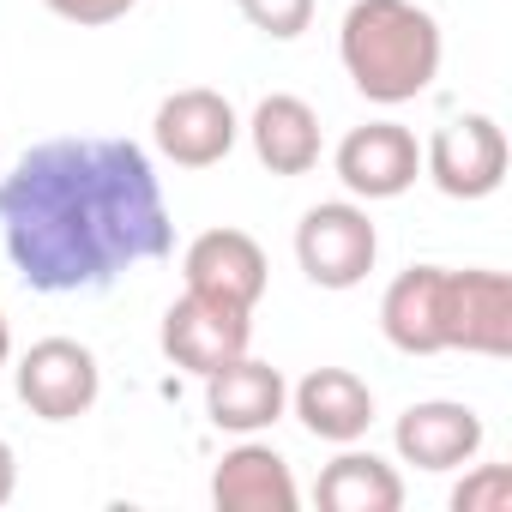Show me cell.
<instances>
[{
    "label": "cell",
    "mask_w": 512,
    "mask_h": 512,
    "mask_svg": "<svg viewBox=\"0 0 512 512\" xmlns=\"http://www.w3.org/2000/svg\"><path fill=\"white\" fill-rule=\"evenodd\" d=\"M0 241L43 296L115 284L175 247L163 181L133 139H43L0 175Z\"/></svg>",
    "instance_id": "cell-1"
},
{
    "label": "cell",
    "mask_w": 512,
    "mask_h": 512,
    "mask_svg": "<svg viewBox=\"0 0 512 512\" xmlns=\"http://www.w3.org/2000/svg\"><path fill=\"white\" fill-rule=\"evenodd\" d=\"M440 25L416 0H356L338 25V61L368 103H416L440 79Z\"/></svg>",
    "instance_id": "cell-2"
},
{
    "label": "cell",
    "mask_w": 512,
    "mask_h": 512,
    "mask_svg": "<svg viewBox=\"0 0 512 512\" xmlns=\"http://www.w3.org/2000/svg\"><path fill=\"white\" fill-rule=\"evenodd\" d=\"M380 260L374 217L356 199H326L296 223V266L314 290H356Z\"/></svg>",
    "instance_id": "cell-3"
},
{
    "label": "cell",
    "mask_w": 512,
    "mask_h": 512,
    "mask_svg": "<svg viewBox=\"0 0 512 512\" xmlns=\"http://www.w3.org/2000/svg\"><path fill=\"white\" fill-rule=\"evenodd\" d=\"M422 175L446 199H488L506 181V133L494 115H458L422 145Z\"/></svg>",
    "instance_id": "cell-4"
},
{
    "label": "cell",
    "mask_w": 512,
    "mask_h": 512,
    "mask_svg": "<svg viewBox=\"0 0 512 512\" xmlns=\"http://www.w3.org/2000/svg\"><path fill=\"white\" fill-rule=\"evenodd\" d=\"M151 139L157 151L175 163V169H211L235 151L241 139V121L229 109L223 91L211 85H187V91H169L157 103V121H151Z\"/></svg>",
    "instance_id": "cell-5"
},
{
    "label": "cell",
    "mask_w": 512,
    "mask_h": 512,
    "mask_svg": "<svg viewBox=\"0 0 512 512\" xmlns=\"http://www.w3.org/2000/svg\"><path fill=\"white\" fill-rule=\"evenodd\" d=\"M181 278H187L193 296H211L223 308L253 314V308H260V296H266L272 266H266V247L253 241L247 229H205L181 253Z\"/></svg>",
    "instance_id": "cell-6"
},
{
    "label": "cell",
    "mask_w": 512,
    "mask_h": 512,
    "mask_svg": "<svg viewBox=\"0 0 512 512\" xmlns=\"http://www.w3.org/2000/svg\"><path fill=\"white\" fill-rule=\"evenodd\" d=\"M103 368L79 338H43L19 356V398L43 422H73L97 404Z\"/></svg>",
    "instance_id": "cell-7"
},
{
    "label": "cell",
    "mask_w": 512,
    "mask_h": 512,
    "mask_svg": "<svg viewBox=\"0 0 512 512\" xmlns=\"http://www.w3.org/2000/svg\"><path fill=\"white\" fill-rule=\"evenodd\" d=\"M157 344H163V356H169L175 368H187V374H199V380H205L211 368H223V362L247 356V344H253V314H241V308H223V302H211V296L181 290V302H169V314H163Z\"/></svg>",
    "instance_id": "cell-8"
},
{
    "label": "cell",
    "mask_w": 512,
    "mask_h": 512,
    "mask_svg": "<svg viewBox=\"0 0 512 512\" xmlns=\"http://www.w3.org/2000/svg\"><path fill=\"white\" fill-rule=\"evenodd\" d=\"M446 350L464 356H512V278L494 266L446 272Z\"/></svg>",
    "instance_id": "cell-9"
},
{
    "label": "cell",
    "mask_w": 512,
    "mask_h": 512,
    "mask_svg": "<svg viewBox=\"0 0 512 512\" xmlns=\"http://www.w3.org/2000/svg\"><path fill=\"white\" fill-rule=\"evenodd\" d=\"M332 163H338V181L356 199H398L422 175V145L398 121H368V127H350L344 133V145H338Z\"/></svg>",
    "instance_id": "cell-10"
},
{
    "label": "cell",
    "mask_w": 512,
    "mask_h": 512,
    "mask_svg": "<svg viewBox=\"0 0 512 512\" xmlns=\"http://www.w3.org/2000/svg\"><path fill=\"white\" fill-rule=\"evenodd\" d=\"M482 440H488L482 416H476L470 404H458V398L410 404V410L398 416V428H392L398 458L416 464V470H464V464L482 452Z\"/></svg>",
    "instance_id": "cell-11"
},
{
    "label": "cell",
    "mask_w": 512,
    "mask_h": 512,
    "mask_svg": "<svg viewBox=\"0 0 512 512\" xmlns=\"http://www.w3.org/2000/svg\"><path fill=\"white\" fill-rule=\"evenodd\" d=\"M284 404H290V380L260 356H235L205 374V410L223 434H260L284 416Z\"/></svg>",
    "instance_id": "cell-12"
},
{
    "label": "cell",
    "mask_w": 512,
    "mask_h": 512,
    "mask_svg": "<svg viewBox=\"0 0 512 512\" xmlns=\"http://www.w3.org/2000/svg\"><path fill=\"white\" fill-rule=\"evenodd\" d=\"M211 500L217 512H296L302 506V488L284 464L278 446H260V440H241L217 458L211 470Z\"/></svg>",
    "instance_id": "cell-13"
},
{
    "label": "cell",
    "mask_w": 512,
    "mask_h": 512,
    "mask_svg": "<svg viewBox=\"0 0 512 512\" xmlns=\"http://www.w3.org/2000/svg\"><path fill=\"white\" fill-rule=\"evenodd\" d=\"M380 332L404 356L446 350V266H410L380 296Z\"/></svg>",
    "instance_id": "cell-14"
},
{
    "label": "cell",
    "mask_w": 512,
    "mask_h": 512,
    "mask_svg": "<svg viewBox=\"0 0 512 512\" xmlns=\"http://www.w3.org/2000/svg\"><path fill=\"white\" fill-rule=\"evenodd\" d=\"M290 404H296L302 428L314 440H332V446H356L368 434V422H374V392L350 368H314V374H302L296 392H290Z\"/></svg>",
    "instance_id": "cell-15"
},
{
    "label": "cell",
    "mask_w": 512,
    "mask_h": 512,
    "mask_svg": "<svg viewBox=\"0 0 512 512\" xmlns=\"http://www.w3.org/2000/svg\"><path fill=\"white\" fill-rule=\"evenodd\" d=\"M247 133H253V157H260L272 175H308V169L320 163V115H314V103L296 97V91L260 97Z\"/></svg>",
    "instance_id": "cell-16"
},
{
    "label": "cell",
    "mask_w": 512,
    "mask_h": 512,
    "mask_svg": "<svg viewBox=\"0 0 512 512\" xmlns=\"http://www.w3.org/2000/svg\"><path fill=\"white\" fill-rule=\"evenodd\" d=\"M314 500H320L326 512H398V506H404V476H398L380 452L344 446V452L320 470Z\"/></svg>",
    "instance_id": "cell-17"
},
{
    "label": "cell",
    "mask_w": 512,
    "mask_h": 512,
    "mask_svg": "<svg viewBox=\"0 0 512 512\" xmlns=\"http://www.w3.org/2000/svg\"><path fill=\"white\" fill-rule=\"evenodd\" d=\"M235 7H241V19L253 31H266L272 43H290V37H302L314 25V0H235Z\"/></svg>",
    "instance_id": "cell-18"
},
{
    "label": "cell",
    "mask_w": 512,
    "mask_h": 512,
    "mask_svg": "<svg viewBox=\"0 0 512 512\" xmlns=\"http://www.w3.org/2000/svg\"><path fill=\"white\" fill-rule=\"evenodd\" d=\"M452 512H512V470L506 464H476L452 488Z\"/></svg>",
    "instance_id": "cell-19"
},
{
    "label": "cell",
    "mask_w": 512,
    "mask_h": 512,
    "mask_svg": "<svg viewBox=\"0 0 512 512\" xmlns=\"http://www.w3.org/2000/svg\"><path fill=\"white\" fill-rule=\"evenodd\" d=\"M43 7L55 13V19H67V25H85V31H97V25H115V19H127L139 0H43Z\"/></svg>",
    "instance_id": "cell-20"
},
{
    "label": "cell",
    "mask_w": 512,
    "mask_h": 512,
    "mask_svg": "<svg viewBox=\"0 0 512 512\" xmlns=\"http://www.w3.org/2000/svg\"><path fill=\"white\" fill-rule=\"evenodd\" d=\"M13 488H19V458H13V446L0 440V506L13 500Z\"/></svg>",
    "instance_id": "cell-21"
},
{
    "label": "cell",
    "mask_w": 512,
    "mask_h": 512,
    "mask_svg": "<svg viewBox=\"0 0 512 512\" xmlns=\"http://www.w3.org/2000/svg\"><path fill=\"white\" fill-rule=\"evenodd\" d=\"M13 362V326H7V314H0V368Z\"/></svg>",
    "instance_id": "cell-22"
}]
</instances>
